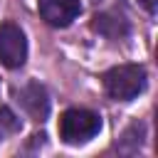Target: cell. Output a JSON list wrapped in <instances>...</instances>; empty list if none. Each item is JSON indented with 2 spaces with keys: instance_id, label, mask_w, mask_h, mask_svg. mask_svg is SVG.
<instances>
[{
  "instance_id": "6da1fadb",
  "label": "cell",
  "mask_w": 158,
  "mask_h": 158,
  "mask_svg": "<svg viewBox=\"0 0 158 158\" xmlns=\"http://www.w3.org/2000/svg\"><path fill=\"white\" fill-rule=\"evenodd\" d=\"M104 91L116 101H131L146 89V69L141 64H118L101 77Z\"/></svg>"
},
{
  "instance_id": "7a4b0ae2",
  "label": "cell",
  "mask_w": 158,
  "mask_h": 158,
  "mask_svg": "<svg viewBox=\"0 0 158 158\" xmlns=\"http://www.w3.org/2000/svg\"><path fill=\"white\" fill-rule=\"evenodd\" d=\"M101 131V116L89 109H67L59 116V138L67 146H81Z\"/></svg>"
},
{
  "instance_id": "3957f363",
  "label": "cell",
  "mask_w": 158,
  "mask_h": 158,
  "mask_svg": "<svg viewBox=\"0 0 158 158\" xmlns=\"http://www.w3.org/2000/svg\"><path fill=\"white\" fill-rule=\"evenodd\" d=\"M27 59V40L25 32L15 22L0 25V64L7 69H20Z\"/></svg>"
},
{
  "instance_id": "277c9868",
  "label": "cell",
  "mask_w": 158,
  "mask_h": 158,
  "mask_svg": "<svg viewBox=\"0 0 158 158\" xmlns=\"http://www.w3.org/2000/svg\"><path fill=\"white\" fill-rule=\"evenodd\" d=\"M37 10L47 25L69 27L81 12V2L79 0H37Z\"/></svg>"
},
{
  "instance_id": "5b68a950",
  "label": "cell",
  "mask_w": 158,
  "mask_h": 158,
  "mask_svg": "<svg viewBox=\"0 0 158 158\" xmlns=\"http://www.w3.org/2000/svg\"><path fill=\"white\" fill-rule=\"evenodd\" d=\"M20 104L22 109L35 118V121H44L47 114H49V96H47V89L37 81H30L27 86L20 89Z\"/></svg>"
},
{
  "instance_id": "8992f818",
  "label": "cell",
  "mask_w": 158,
  "mask_h": 158,
  "mask_svg": "<svg viewBox=\"0 0 158 158\" xmlns=\"http://www.w3.org/2000/svg\"><path fill=\"white\" fill-rule=\"evenodd\" d=\"M91 27L96 32H101L104 37H111V40H118V37H123L128 32L126 22L121 17H111V15H96L94 22H91Z\"/></svg>"
},
{
  "instance_id": "52a82bcc",
  "label": "cell",
  "mask_w": 158,
  "mask_h": 158,
  "mask_svg": "<svg viewBox=\"0 0 158 158\" xmlns=\"http://www.w3.org/2000/svg\"><path fill=\"white\" fill-rule=\"evenodd\" d=\"M0 123H5L7 128H17V121L10 114V109H0Z\"/></svg>"
},
{
  "instance_id": "ba28073f",
  "label": "cell",
  "mask_w": 158,
  "mask_h": 158,
  "mask_svg": "<svg viewBox=\"0 0 158 158\" xmlns=\"http://www.w3.org/2000/svg\"><path fill=\"white\" fill-rule=\"evenodd\" d=\"M138 2H141L148 12H156V0H138Z\"/></svg>"
}]
</instances>
